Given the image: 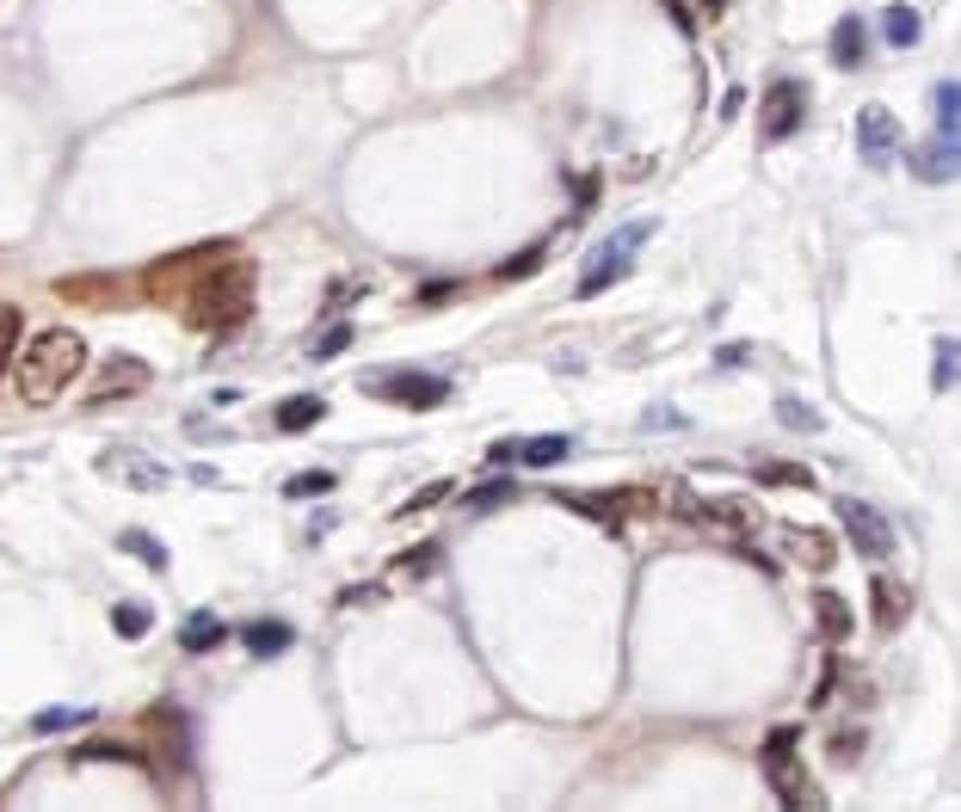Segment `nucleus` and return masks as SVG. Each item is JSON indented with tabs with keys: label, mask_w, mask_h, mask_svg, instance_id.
Returning a JSON list of instances; mask_svg holds the SVG:
<instances>
[{
	"label": "nucleus",
	"mask_w": 961,
	"mask_h": 812,
	"mask_svg": "<svg viewBox=\"0 0 961 812\" xmlns=\"http://www.w3.org/2000/svg\"><path fill=\"white\" fill-rule=\"evenodd\" d=\"M80 370H87V339L75 326H50L38 339H25L20 363H13V388L31 407H50V400H62V388H75Z\"/></svg>",
	"instance_id": "f257e3e1"
},
{
	"label": "nucleus",
	"mask_w": 961,
	"mask_h": 812,
	"mask_svg": "<svg viewBox=\"0 0 961 812\" xmlns=\"http://www.w3.org/2000/svg\"><path fill=\"white\" fill-rule=\"evenodd\" d=\"M253 265L247 259H222V271H210V278H197L192 284V302H185V321L197 326V333H234V326H247L253 314Z\"/></svg>",
	"instance_id": "f03ea898"
},
{
	"label": "nucleus",
	"mask_w": 961,
	"mask_h": 812,
	"mask_svg": "<svg viewBox=\"0 0 961 812\" xmlns=\"http://www.w3.org/2000/svg\"><path fill=\"white\" fill-rule=\"evenodd\" d=\"M795 745H802V733H795V726H770L758 763H765L770 788H777V800H783V807H820V794L808 788V770L795 763Z\"/></svg>",
	"instance_id": "7ed1b4c3"
},
{
	"label": "nucleus",
	"mask_w": 961,
	"mask_h": 812,
	"mask_svg": "<svg viewBox=\"0 0 961 812\" xmlns=\"http://www.w3.org/2000/svg\"><path fill=\"white\" fill-rule=\"evenodd\" d=\"M648 234H654V222H648V216H641V222H629V228H616L611 241L598 246L592 253V265H586V278H579V302H592V296H604V289L611 284H623V278H629V259H635V246L648 241Z\"/></svg>",
	"instance_id": "20e7f679"
},
{
	"label": "nucleus",
	"mask_w": 961,
	"mask_h": 812,
	"mask_svg": "<svg viewBox=\"0 0 961 812\" xmlns=\"http://www.w3.org/2000/svg\"><path fill=\"white\" fill-rule=\"evenodd\" d=\"M370 395L388 400V407H413V413H432L450 400V382L444 376H425V370H383L370 376Z\"/></svg>",
	"instance_id": "39448f33"
},
{
	"label": "nucleus",
	"mask_w": 961,
	"mask_h": 812,
	"mask_svg": "<svg viewBox=\"0 0 961 812\" xmlns=\"http://www.w3.org/2000/svg\"><path fill=\"white\" fill-rule=\"evenodd\" d=\"M838 524H845V536H850V549L863 554V560H887L894 554V524H887L875 505H863V499H838Z\"/></svg>",
	"instance_id": "423d86ee"
},
{
	"label": "nucleus",
	"mask_w": 961,
	"mask_h": 812,
	"mask_svg": "<svg viewBox=\"0 0 961 812\" xmlns=\"http://www.w3.org/2000/svg\"><path fill=\"white\" fill-rule=\"evenodd\" d=\"M808 124V87L802 80H777L758 105V136L765 142H789V136Z\"/></svg>",
	"instance_id": "0eeeda50"
},
{
	"label": "nucleus",
	"mask_w": 961,
	"mask_h": 812,
	"mask_svg": "<svg viewBox=\"0 0 961 812\" xmlns=\"http://www.w3.org/2000/svg\"><path fill=\"white\" fill-rule=\"evenodd\" d=\"M894 149H900L894 112H887V105H863V112H857V154H863V167H887Z\"/></svg>",
	"instance_id": "6e6552de"
},
{
	"label": "nucleus",
	"mask_w": 961,
	"mask_h": 812,
	"mask_svg": "<svg viewBox=\"0 0 961 812\" xmlns=\"http://www.w3.org/2000/svg\"><path fill=\"white\" fill-rule=\"evenodd\" d=\"M99 468L105 474H117L124 487H136V492H161L174 474H167V462H149V455H136V450H105L99 455Z\"/></svg>",
	"instance_id": "1a4fd4ad"
},
{
	"label": "nucleus",
	"mask_w": 961,
	"mask_h": 812,
	"mask_svg": "<svg viewBox=\"0 0 961 812\" xmlns=\"http://www.w3.org/2000/svg\"><path fill=\"white\" fill-rule=\"evenodd\" d=\"M869 604H875V628L882 634H900V622L912 616V585L906 579H869Z\"/></svg>",
	"instance_id": "9d476101"
},
{
	"label": "nucleus",
	"mask_w": 961,
	"mask_h": 812,
	"mask_svg": "<svg viewBox=\"0 0 961 812\" xmlns=\"http://www.w3.org/2000/svg\"><path fill=\"white\" fill-rule=\"evenodd\" d=\"M149 388V363L142 358H105V370H99V400H124V395H142Z\"/></svg>",
	"instance_id": "9b49d317"
},
{
	"label": "nucleus",
	"mask_w": 961,
	"mask_h": 812,
	"mask_svg": "<svg viewBox=\"0 0 961 812\" xmlns=\"http://www.w3.org/2000/svg\"><path fill=\"white\" fill-rule=\"evenodd\" d=\"M813 622H820V634H827L832 646L838 641H850V628H857V616H850V597H838L832 585H813Z\"/></svg>",
	"instance_id": "f8f14e48"
},
{
	"label": "nucleus",
	"mask_w": 961,
	"mask_h": 812,
	"mask_svg": "<svg viewBox=\"0 0 961 812\" xmlns=\"http://www.w3.org/2000/svg\"><path fill=\"white\" fill-rule=\"evenodd\" d=\"M241 641H247L253 659H278V653H290V646H296V628L278 622V616H266V622H247V628H241Z\"/></svg>",
	"instance_id": "ddd939ff"
},
{
	"label": "nucleus",
	"mask_w": 961,
	"mask_h": 812,
	"mask_svg": "<svg viewBox=\"0 0 961 812\" xmlns=\"http://www.w3.org/2000/svg\"><path fill=\"white\" fill-rule=\"evenodd\" d=\"M278 431H308V425H321L328 418V400L321 395H290V400H278Z\"/></svg>",
	"instance_id": "4468645a"
},
{
	"label": "nucleus",
	"mask_w": 961,
	"mask_h": 812,
	"mask_svg": "<svg viewBox=\"0 0 961 812\" xmlns=\"http://www.w3.org/2000/svg\"><path fill=\"white\" fill-rule=\"evenodd\" d=\"M752 480L758 487H783V492H808L813 468H802V462H752Z\"/></svg>",
	"instance_id": "2eb2a0df"
},
{
	"label": "nucleus",
	"mask_w": 961,
	"mask_h": 812,
	"mask_svg": "<svg viewBox=\"0 0 961 812\" xmlns=\"http://www.w3.org/2000/svg\"><path fill=\"white\" fill-rule=\"evenodd\" d=\"M882 31H887V43H894V50H912V43L924 38V20H919V7H900V0H894V7H887V13H882Z\"/></svg>",
	"instance_id": "dca6fc26"
},
{
	"label": "nucleus",
	"mask_w": 961,
	"mask_h": 812,
	"mask_svg": "<svg viewBox=\"0 0 961 812\" xmlns=\"http://www.w3.org/2000/svg\"><path fill=\"white\" fill-rule=\"evenodd\" d=\"M912 167H919V179H931V185H943V179H956V142H924L919 154H912Z\"/></svg>",
	"instance_id": "f3484780"
},
{
	"label": "nucleus",
	"mask_w": 961,
	"mask_h": 812,
	"mask_svg": "<svg viewBox=\"0 0 961 812\" xmlns=\"http://www.w3.org/2000/svg\"><path fill=\"white\" fill-rule=\"evenodd\" d=\"M222 641H229V628L216 622V616H204V609L185 616V628H179V646H185V653H216Z\"/></svg>",
	"instance_id": "a211bd4d"
},
{
	"label": "nucleus",
	"mask_w": 961,
	"mask_h": 812,
	"mask_svg": "<svg viewBox=\"0 0 961 812\" xmlns=\"http://www.w3.org/2000/svg\"><path fill=\"white\" fill-rule=\"evenodd\" d=\"M832 62H838V68H863V20L832 25Z\"/></svg>",
	"instance_id": "6ab92c4d"
},
{
	"label": "nucleus",
	"mask_w": 961,
	"mask_h": 812,
	"mask_svg": "<svg viewBox=\"0 0 961 812\" xmlns=\"http://www.w3.org/2000/svg\"><path fill=\"white\" fill-rule=\"evenodd\" d=\"M68 726H93V708H43V714H31V738H56Z\"/></svg>",
	"instance_id": "aec40b11"
},
{
	"label": "nucleus",
	"mask_w": 961,
	"mask_h": 812,
	"mask_svg": "<svg viewBox=\"0 0 961 812\" xmlns=\"http://www.w3.org/2000/svg\"><path fill=\"white\" fill-rule=\"evenodd\" d=\"M931 105H937V136L943 142H961V87L956 80H943Z\"/></svg>",
	"instance_id": "412c9836"
},
{
	"label": "nucleus",
	"mask_w": 961,
	"mask_h": 812,
	"mask_svg": "<svg viewBox=\"0 0 961 812\" xmlns=\"http://www.w3.org/2000/svg\"><path fill=\"white\" fill-rule=\"evenodd\" d=\"M117 549H124V554H136V560H142L149 572H167V549L154 542L149 529H124V536H117Z\"/></svg>",
	"instance_id": "4be33fe9"
},
{
	"label": "nucleus",
	"mask_w": 961,
	"mask_h": 812,
	"mask_svg": "<svg viewBox=\"0 0 961 812\" xmlns=\"http://www.w3.org/2000/svg\"><path fill=\"white\" fill-rule=\"evenodd\" d=\"M561 505L567 511H579V517H592L604 536H623V511L616 505H604V499H574V492H561Z\"/></svg>",
	"instance_id": "5701e85b"
},
{
	"label": "nucleus",
	"mask_w": 961,
	"mask_h": 812,
	"mask_svg": "<svg viewBox=\"0 0 961 812\" xmlns=\"http://www.w3.org/2000/svg\"><path fill=\"white\" fill-rule=\"evenodd\" d=\"M956 376H961L956 339H937V351H931V388H937V395H949V388H956Z\"/></svg>",
	"instance_id": "b1692460"
},
{
	"label": "nucleus",
	"mask_w": 961,
	"mask_h": 812,
	"mask_svg": "<svg viewBox=\"0 0 961 812\" xmlns=\"http://www.w3.org/2000/svg\"><path fill=\"white\" fill-rule=\"evenodd\" d=\"M567 450H574V437L549 431V437H530V443H524V462H530V468H555Z\"/></svg>",
	"instance_id": "393cba45"
},
{
	"label": "nucleus",
	"mask_w": 961,
	"mask_h": 812,
	"mask_svg": "<svg viewBox=\"0 0 961 812\" xmlns=\"http://www.w3.org/2000/svg\"><path fill=\"white\" fill-rule=\"evenodd\" d=\"M284 492H290V499H328L333 474L328 468H303V474H290V480H284Z\"/></svg>",
	"instance_id": "a878e982"
},
{
	"label": "nucleus",
	"mask_w": 961,
	"mask_h": 812,
	"mask_svg": "<svg viewBox=\"0 0 961 812\" xmlns=\"http://www.w3.org/2000/svg\"><path fill=\"white\" fill-rule=\"evenodd\" d=\"M500 499H518V480H512V474H505V480H480L475 492H462L469 511H487V505H500Z\"/></svg>",
	"instance_id": "bb28decb"
},
{
	"label": "nucleus",
	"mask_w": 961,
	"mask_h": 812,
	"mask_svg": "<svg viewBox=\"0 0 961 812\" xmlns=\"http://www.w3.org/2000/svg\"><path fill=\"white\" fill-rule=\"evenodd\" d=\"M777 425H789V431H820V413L783 395V400H777Z\"/></svg>",
	"instance_id": "cd10ccee"
},
{
	"label": "nucleus",
	"mask_w": 961,
	"mask_h": 812,
	"mask_svg": "<svg viewBox=\"0 0 961 812\" xmlns=\"http://www.w3.org/2000/svg\"><path fill=\"white\" fill-rule=\"evenodd\" d=\"M112 628L124 634V641H142V634H149V609H142V604H117L112 609Z\"/></svg>",
	"instance_id": "c85d7f7f"
},
{
	"label": "nucleus",
	"mask_w": 961,
	"mask_h": 812,
	"mask_svg": "<svg viewBox=\"0 0 961 812\" xmlns=\"http://www.w3.org/2000/svg\"><path fill=\"white\" fill-rule=\"evenodd\" d=\"M395 579H407V585H413V579H425V572H438V549H420V554H401V560H395Z\"/></svg>",
	"instance_id": "c756f323"
},
{
	"label": "nucleus",
	"mask_w": 961,
	"mask_h": 812,
	"mask_svg": "<svg viewBox=\"0 0 961 812\" xmlns=\"http://www.w3.org/2000/svg\"><path fill=\"white\" fill-rule=\"evenodd\" d=\"M450 487H457V480H432V487H425V492H413V499H407V505L395 511V517H420V511L444 505V499H450Z\"/></svg>",
	"instance_id": "7c9ffc66"
},
{
	"label": "nucleus",
	"mask_w": 961,
	"mask_h": 812,
	"mask_svg": "<svg viewBox=\"0 0 961 812\" xmlns=\"http://www.w3.org/2000/svg\"><path fill=\"white\" fill-rule=\"evenodd\" d=\"M351 345V326H328V333H321V339L308 345V358L315 363H328V358H339V351H346Z\"/></svg>",
	"instance_id": "2f4dec72"
},
{
	"label": "nucleus",
	"mask_w": 961,
	"mask_h": 812,
	"mask_svg": "<svg viewBox=\"0 0 961 812\" xmlns=\"http://www.w3.org/2000/svg\"><path fill=\"white\" fill-rule=\"evenodd\" d=\"M795 554H808V567H827L832 542H820V529H795Z\"/></svg>",
	"instance_id": "473e14b6"
},
{
	"label": "nucleus",
	"mask_w": 961,
	"mask_h": 812,
	"mask_svg": "<svg viewBox=\"0 0 961 812\" xmlns=\"http://www.w3.org/2000/svg\"><path fill=\"white\" fill-rule=\"evenodd\" d=\"M542 253H549V246L537 241L530 253H518V259H505V265H500V278H505V284H518V278H530V271L542 265Z\"/></svg>",
	"instance_id": "72a5a7b5"
},
{
	"label": "nucleus",
	"mask_w": 961,
	"mask_h": 812,
	"mask_svg": "<svg viewBox=\"0 0 961 812\" xmlns=\"http://www.w3.org/2000/svg\"><path fill=\"white\" fill-rule=\"evenodd\" d=\"M93 757H112V763H142V751H130V745H80V763H93Z\"/></svg>",
	"instance_id": "f704fd0d"
},
{
	"label": "nucleus",
	"mask_w": 961,
	"mask_h": 812,
	"mask_svg": "<svg viewBox=\"0 0 961 812\" xmlns=\"http://www.w3.org/2000/svg\"><path fill=\"white\" fill-rule=\"evenodd\" d=\"M13 339H20V308H0V363L13 358Z\"/></svg>",
	"instance_id": "c9c22d12"
},
{
	"label": "nucleus",
	"mask_w": 961,
	"mask_h": 812,
	"mask_svg": "<svg viewBox=\"0 0 961 812\" xmlns=\"http://www.w3.org/2000/svg\"><path fill=\"white\" fill-rule=\"evenodd\" d=\"M457 289H462V284H425V296H420V302H425V308H432V302H450Z\"/></svg>",
	"instance_id": "e433bc0d"
},
{
	"label": "nucleus",
	"mask_w": 961,
	"mask_h": 812,
	"mask_svg": "<svg viewBox=\"0 0 961 812\" xmlns=\"http://www.w3.org/2000/svg\"><path fill=\"white\" fill-rule=\"evenodd\" d=\"M666 7H672V20L684 25V31H691V7H684V0H666Z\"/></svg>",
	"instance_id": "4c0bfd02"
},
{
	"label": "nucleus",
	"mask_w": 961,
	"mask_h": 812,
	"mask_svg": "<svg viewBox=\"0 0 961 812\" xmlns=\"http://www.w3.org/2000/svg\"><path fill=\"white\" fill-rule=\"evenodd\" d=\"M703 7H709V13H721V0H703Z\"/></svg>",
	"instance_id": "58836bf2"
}]
</instances>
